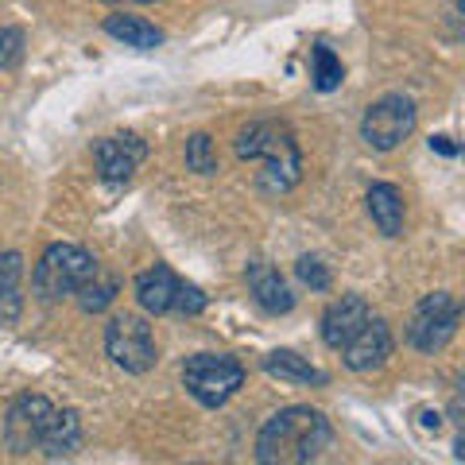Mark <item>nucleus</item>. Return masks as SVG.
<instances>
[{"instance_id": "obj_1", "label": "nucleus", "mask_w": 465, "mask_h": 465, "mask_svg": "<svg viewBox=\"0 0 465 465\" xmlns=\"http://www.w3.org/2000/svg\"><path fill=\"white\" fill-rule=\"evenodd\" d=\"M333 442V427L314 407H283L256 434V461L264 465H307Z\"/></svg>"}, {"instance_id": "obj_2", "label": "nucleus", "mask_w": 465, "mask_h": 465, "mask_svg": "<svg viewBox=\"0 0 465 465\" xmlns=\"http://www.w3.org/2000/svg\"><path fill=\"white\" fill-rule=\"evenodd\" d=\"M237 155L260 163V191L264 194H287L302 179V152L295 133L283 121H252L237 133Z\"/></svg>"}, {"instance_id": "obj_3", "label": "nucleus", "mask_w": 465, "mask_h": 465, "mask_svg": "<svg viewBox=\"0 0 465 465\" xmlns=\"http://www.w3.org/2000/svg\"><path fill=\"white\" fill-rule=\"evenodd\" d=\"M94 275H97V260H94L90 249L58 241L39 256V264L32 272V287H35V295L43 302H58V299L78 295Z\"/></svg>"}, {"instance_id": "obj_4", "label": "nucleus", "mask_w": 465, "mask_h": 465, "mask_svg": "<svg viewBox=\"0 0 465 465\" xmlns=\"http://www.w3.org/2000/svg\"><path fill=\"white\" fill-rule=\"evenodd\" d=\"M183 384L202 407H222L241 391L244 384V365L229 353H194L183 365Z\"/></svg>"}, {"instance_id": "obj_5", "label": "nucleus", "mask_w": 465, "mask_h": 465, "mask_svg": "<svg viewBox=\"0 0 465 465\" xmlns=\"http://www.w3.org/2000/svg\"><path fill=\"white\" fill-rule=\"evenodd\" d=\"M105 353L116 369H124L133 376L152 372L159 361V345H155V330L148 326V318L116 314L105 326Z\"/></svg>"}, {"instance_id": "obj_6", "label": "nucleus", "mask_w": 465, "mask_h": 465, "mask_svg": "<svg viewBox=\"0 0 465 465\" xmlns=\"http://www.w3.org/2000/svg\"><path fill=\"white\" fill-rule=\"evenodd\" d=\"M419 124V109L407 94H388L381 101H372L361 116V140L369 143L372 152H391L415 133Z\"/></svg>"}, {"instance_id": "obj_7", "label": "nucleus", "mask_w": 465, "mask_h": 465, "mask_svg": "<svg viewBox=\"0 0 465 465\" xmlns=\"http://www.w3.org/2000/svg\"><path fill=\"white\" fill-rule=\"evenodd\" d=\"M461 326V302L450 295V291H434L411 314V326H407V341H411L419 353H442V349L454 341V333Z\"/></svg>"}, {"instance_id": "obj_8", "label": "nucleus", "mask_w": 465, "mask_h": 465, "mask_svg": "<svg viewBox=\"0 0 465 465\" xmlns=\"http://www.w3.org/2000/svg\"><path fill=\"white\" fill-rule=\"evenodd\" d=\"M51 415H54V403L47 396H39V391L16 396L5 415V446L16 458H27L32 450H39V439H43V430H47Z\"/></svg>"}, {"instance_id": "obj_9", "label": "nucleus", "mask_w": 465, "mask_h": 465, "mask_svg": "<svg viewBox=\"0 0 465 465\" xmlns=\"http://www.w3.org/2000/svg\"><path fill=\"white\" fill-rule=\"evenodd\" d=\"M143 159H148V143H143L136 133L101 136L94 143V163H97V174L105 183H128L140 171Z\"/></svg>"}, {"instance_id": "obj_10", "label": "nucleus", "mask_w": 465, "mask_h": 465, "mask_svg": "<svg viewBox=\"0 0 465 465\" xmlns=\"http://www.w3.org/2000/svg\"><path fill=\"white\" fill-rule=\"evenodd\" d=\"M391 326L384 318L369 314V322L357 330V338L341 349V361L349 372H372V369H384L388 357H391Z\"/></svg>"}, {"instance_id": "obj_11", "label": "nucleus", "mask_w": 465, "mask_h": 465, "mask_svg": "<svg viewBox=\"0 0 465 465\" xmlns=\"http://www.w3.org/2000/svg\"><path fill=\"white\" fill-rule=\"evenodd\" d=\"M369 314L372 311L361 295H341L338 302H330L326 314H322V341L341 353V349L357 338V330L369 322Z\"/></svg>"}, {"instance_id": "obj_12", "label": "nucleus", "mask_w": 465, "mask_h": 465, "mask_svg": "<svg viewBox=\"0 0 465 465\" xmlns=\"http://www.w3.org/2000/svg\"><path fill=\"white\" fill-rule=\"evenodd\" d=\"M244 280H249V291H252L260 311H268V314H291L295 311V295H291L287 280L268 264V260H252V264L244 268Z\"/></svg>"}, {"instance_id": "obj_13", "label": "nucleus", "mask_w": 465, "mask_h": 465, "mask_svg": "<svg viewBox=\"0 0 465 465\" xmlns=\"http://www.w3.org/2000/svg\"><path fill=\"white\" fill-rule=\"evenodd\" d=\"M82 439H85V427H82V415L74 411V407H66V411H54L47 430H43L39 439V450L47 461H66L74 458L82 450Z\"/></svg>"}, {"instance_id": "obj_14", "label": "nucleus", "mask_w": 465, "mask_h": 465, "mask_svg": "<svg viewBox=\"0 0 465 465\" xmlns=\"http://www.w3.org/2000/svg\"><path fill=\"white\" fill-rule=\"evenodd\" d=\"M174 287H179V275H174L167 264H155L148 272L136 275V302L143 314H171V299Z\"/></svg>"}, {"instance_id": "obj_15", "label": "nucleus", "mask_w": 465, "mask_h": 465, "mask_svg": "<svg viewBox=\"0 0 465 465\" xmlns=\"http://www.w3.org/2000/svg\"><path fill=\"white\" fill-rule=\"evenodd\" d=\"M105 35H113L116 43H124V47H133V51H155L159 43H163V32L143 16H133V12H113V16H105Z\"/></svg>"}, {"instance_id": "obj_16", "label": "nucleus", "mask_w": 465, "mask_h": 465, "mask_svg": "<svg viewBox=\"0 0 465 465\" xmlns=\"http://www.w3.org/2000/svg\"><path fill=\"white\" fill-rule=\"evenodd\" d=\"M369 217L384 237H400L403 232V194L391 183H372L369 186Z\"/></svg>"}, {"instance_id": "obj_17", "label": "nucleus", "mask_w": 465, "mask_h": 465, "mask_svg": "<svg viewBox=\"0 0 465 465\" xmlns=\"http://www.w3.org/2000/svg\"><path fill=\"white\" fill-rule=\"evenodd\" d=\"M264 372L275 376V381H287V384H314V388L326 384V372L314 369L307 357L295 353V349H275V353H268Z\"/></svg>"}, {"instance_id": "obj_18", "label": "nucleus", "mask_w": 465, "mask_h": 465, "mask_svg": "<svg viewBox=\"0 0 465 465\" xmlns=\"http://www.w3.org/2000/svg\"><path fill=\"white\" fill-rule=\"evenodd\" d=\"M20 280H24V256L16 249H0V326L16 322L20 314Z\"/></svg>"}, {"instance_id": "obj_19", "label": "nucleus", "mask_w": 465, "mask_h": 465, "mask_svg": "<svg viewBox=\"0 0 465 465\" xmlns=\"http://www.w3.org/2000/svg\"><path fill=\"white\" fill-rule=\"evenodd\" d=\"M311 58H314V90L318 94H330V90H338V85L345 82V66H341V58L333 54L326 43H314V51H311Z\"/></svg>"}, {"instance_id": "obj_20", "label": "nucleus", "mask_w": 465, "mask_h": 465, "mask_svg": "<svg viewBox=\"0 0 465 465\" xmlns=\"http://www.w3.org/2000/svg\"><path fill=\"white\" fill-rule=\"evenodd\" d=\"M116 291H121V283H116V280H101V272H97L94 280L78 291V307L85 314H101L116 299Z\"/></svg>"}, {"instance_id": "obj_21", "label": "nucleus", "mask_w": 465, "mask_h": 465, "mask_svg": "<svg viewBox=\"0 0 465 465\" xmlns=\"http://www.w3.org/2000/svg\"><path fill=\"white\" fill-rule=\"evenodd\" d=\"M186 167L194 174H213L217 171V148L210 133H194L186 140Z\"/></svg>"}, {"instance_id": "obj_22", "label": "nucleus", "mask_w": 465, "mask_h": 465, "mask_svg": "<svg viewBox=\"0 0 465 465\" xmlns=\"http://www.w3.org/2000/svg\"><path fill=\"white\" fill-rule=\"evenodd\" d=\"M210 307V299H206V291H202L198 283H186L179 280V287H174V299H171V314H183V318H194Z\"/></svg>"}, {"instance_id": "obj_23", "label": "nucleus", "mask_w": 465, "mask_h": 465, "mask_svg": "<svg viewBox=\"0 0 465 465\" xmlns=\"http://www.w3.org/2000/svg\"><path fill=\"white\" fill-rule=\"evenodd\" d=\"M295 275H299V280L307 283L311 291H330V268H326L318 256H299V260H295Z\"/></svg>"}, {"instance_id": "obj_24", "label": "nucleus", "mask_w": 465, "mask_h": 465, "mask_svg": "<svg viewBox=\"0 0 465 465\" xmlns=\"http://www.w3.org/2000/svg\"><path fill=\"white\" fill-rule=\"evenodd\" d=\"M24 58V32L20 27H0V70H12Z\"/></svg>"}, {"instance_id": "obj_25", "label": "nucleus", "mask_w": 465, "mask_h": 465, "mask_svg": "<svg viewBox=\"0 0 465 465\" xmlns=\"http://www.w3.org/2000/svg\"><path fill=\"white\" fill-rule=\"evenodd\" d=\"M430 148L439 152V155H458V143L450 140V136H430Z\"/></svg>"}, {"instance_id": "obj_26", "label": "nucleus", "mask_w": 465, "mask_h": 465, "mask_svg": "<svg viewBox=\"0 0 465 465\" xmlns=\"http://www.w3.org/2000/svg\"><path fill=\"white\" fill-rule=\"evenodd\" d=\"M419 419H423L427 430H439V427H442V415H439V411H419Z\"/></svg>"}, {"instance_id": "obj_27", "label": "nucleus", "mask_w": 465, "mask_h": 465, "mask_svg": "<svg viewBox=\"0 0 465 465\" xmlns=\"http://www.w3.org/2000/svg\"><path fill=\"white\" fill-rule=\"evenodd\" d=\"M109 5H155V0H109Z\"/></svg>"}]
</instances>
